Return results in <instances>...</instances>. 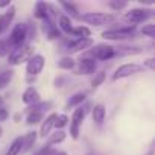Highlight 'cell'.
<instances>
[{
	"label": "cell",
	"mask_w": 155,
	"mask_h": 155,
	"mask_svg": "<svg viewBox=\"0 0 155 155\" xmlns=\"http://www.w3.org/2000/svg\"><path fill=\"white\" fill-rule=\"evenodd\" d=\"M134 32H135V25H131V26H123V28H119V29L104 31V32H102V38H105V40H113V41H119V40L131 38Z\"/></svg>",
	"instance_id": "3957f363"
},
{
	"label": "cell",
	"mask_w": 155,
	"mask_h": 155,
	"mask_svg": "<svg viewBox=\"0 0 155 155\" xmlns=\"http://www.w3.org/2000/svg\"><path fill=\"white\" fill-rule=\"evenodd\" d=\"M21 147H23V138H21V137H17V138L11 143V146H9V149L6 150L5 155H18V153L21 152Z\"/></svg>",
	"instance_id": "ffe728a7"
},
{
	"label": "cell",
	"mask_w": 155,
	"mask_h": 155,
	"mask_svg": "<svg viewBox=\"0 0 155 155\" xmlns=\"http://www.w3.org/2000/svg\"><path fill=\"white\" fill-rule=\"evenodd\" d=\"M147 155H153V152H152V150H150V152H149V153H147Z\"/></svg>",
	"instance_id": "ee69618b"
},
{
	"label": "cell",
	"mask_w": 155,
	"mask_h": 155,
	"mask_svg": "<svg viewBox=\"0 0 155 155\" xmlns=\"http://www.w3.org/2000/svg\"><path fill=\"white\" fill-rule=\"evenodd\" d=\"M40 122H43V114H40V113H29L26 117L28 125H37Z\"/></svg>",
	"instance_id": "83f0119b"
},
{
	"label": "cell",
	"mask_w": 155,
	"mask_h": 155,
	"mask_svg": "<svg viewBox=\"0 0 155 155\" xmlns=\"http://www.w3.org/2000/svg\"><path fill=\"white\" fill-rule=\"evenodd\" d=\"M64 140H65V132L64 131H56L53 134H49L47 144H58V143H62Z\"/></svg>",
	"instance_id": "cb8c5ba5"
},
{
	"label": "cell",
	"mask_w": 155,
	"mask_h": 155,
	"mask_svg": "<svg viewBox=\"0 0 155 155\" xmlns=\"http://www.w3.org/2000/svg\"><path fill=\"white\" fill-rule=\"evenodd\" d=\"M88 55L93 56V59L108 61L114 56V47L110 46V44H97L91 50H88Z\"/></svg>",
	"instance_id": "277c9868"
},
{
	"label": "cell",
	"mask_w": 155,
	"mask_h": 155,
	"mask_svg": "<svg viewBox=\"0 0 155 155\" xmlns=\"http://www.w3.org/2000/svg\"><path fill=\"white\" fill-rule=\"evenodd\" d=\"M14 78V71L12 70H5L0 73V90L5 88L6 85H9V82L12 81Z\"/></svg>",
	"instance_id": "7402d4cb"
},
{
	"label": "cell",
	"mask_w": 155,
	"mask_h": 155,
	"mask_svg": "<svg viewBox=\"0 0 155 155\" xmlns=\"http://www.w3.org/2000/svg\"><path fill=\"white\" fill-rule=\"evenodd\" d=\"M3 104H5V101H3L2 96H0V108H3Z\"/></svg>",
	"instance_id": "ab89813d"
},
{
	"label": "cell",
	"mask_w": 155,
	"mask_h": 155,
	"mask_svg": "<svg viewBox=\"0 0 155 155\" xmlns=\"http://www.w3.org/2000/svg\"><path fill=\"white\" fill-rule=\"evenodd\" d=\"M3 135V128H2V125H0V137Z\"/></svg>",
	"instance_id": "b9f144b4"
},
{
	"label": "cell",
	"mask_w": 155,
	"mask_h": 155,
	"mask_svg": "<svg viewBox=\"0 0 155 155\" xmlns=\"http://www.w3.org/2000/svg\"><path fill=\"white\" fill-rule=\"evenodd\" d=\"M78 18L84 23L93 25V26H104V25H111L116 21V15L104 14V12H88V14L78 15Z\"/></svg>",
	"instance_id": "6da1fadb"
},
{
	"label": "cell",
	"mask_w": 155,
	"mask_h": 155,
	"mask_svg": "<svg viewBox=\"0 0 155 155\" xmlns=\"http://www.w3.org/2000/svg\"><path fill=\"white\" fill-rule=\"evenodd\" d=\"M20 117H21V114H20V113H17V114L14 116V120H15V122H18V120H20Z\"/></svg>",
	"instance_id": "f35d334b"
},
{
	"label": "cell",
	"mask_w": 155,
	"mask_h": 155,
	"mask_svg": "<svg viewBox=\"0 0 155 155\" xmlns=\"http://www.w3.org/2000/svg\"><path fill=\"white\" fill-rule=\"evenodd\" d=\"M55 119H56V114H50V116L46 117V120H43L41 129H40V137L41 138H46L50 134V131L53 128V123H55Z\"/></svg>",
	"instance_id": "5bb4252c"
},
{
	"label": "cell",
	"mask_w": 155,
	"mask_h": 155,
	"mask_svg": "<svg viewBox=\"0 0 155 155\" xmlns=\"http://www.w3.org/2000/svg\"><path fill=\"white\" fill-rule=\"evenodd\" d=\"M84 117H85L84 108H76L74 110L71 120H70V135H71L73 140H78V137H79V128L84 122Z\"/></svg>",
	"instance_id": "52a82bcc"
},
{
	"label": "cell",
	"mask_w": 155,
	"mask_h": 155,
	"mask_svg": "<svg viewBox=\"0 0 155 155\" xmlns=\"http://www.w3.org/2000/svg\"><path fill=\"white\" fill-rule=\"evenodd\" d=\"M26 37H28V26L25 23H18V25H15V28L11 32L9 44L14 46V47H21Z\"/></svg>",
	"instance_id": "8992f818"
},
{
	"label": "cell",
	"mask_w": 155,
	"mask_h": 155,
	"mask_svg": "<svg viewBox=\"0 0 155 155\" xmlns=\"http://www.w3.org/2000/svg\"><path fill=\"white\" fill-rule=\"evenodd\" d=\"M11 0H0V8H9Z\"/></svg>",
	"instance_id": "74e56055"
},
{
	"label": "cell",
	"mask_w": 155,
	"mask_h": 155,
	"mask_svg": "<svg viewBox=\"0 0 155 155\" xmlns=\"http://www.w3.org/2000/svg\"><path fill=\"white\" fill-rule=\"evenodd\" d=\"M53 155H67V153H65V152H55Z\"/></svg>",
	"instance_id": "60d3db41"
},
{
	"label": "cell",
	"mask_w": 155,
	"mask_h": 155,
	"mask_svg": "<svg viewBox=\"0 0 155 155\" xmlns=\"http://www.w3.org/2000/svg\"><path fill=\"white\" fill-rule=\"evenodd\" d=\"M67 123H68V117H67L65 114H59V116H56L53 126H55V128H58V131H61V129H62V128H64Z\"/></svg>",
	"instance_id": "f1b7e54d"
},
{
	"label": "cell",
	"mask_w": 155,
	"mask_h": 155,
	"mask_svg": "<svg viewBox=\"0 0 155 155\" xmlns=\"http://www.w3.org/2000/svg\"><path fill=\"white\" fill-rule=\"evenodd\" d=\"M58 67L61 70H71L74 67V61L70 58V56H64L62 59L58 61Z\"/></svg>",
	"instance_id": "4316f807"
},
{
	"label": "cell",
	"mask_w": 155,
	"mask_h": 155,
	"mask_svg": "<svg viewBox=\"0 0 155 155\" xmlns=\"http://www.w3.org/2000/svg\"><path fill=\"white\" fill-rule=\"evenodd\" d=\"M126 2H117V0H111V2H108V6L110 8H113L114 11H120V9H123V8H126Z\"/></svg>",
	"instance_id": "836d02e7"
},
{
	"label": "cell",
	"mask_w": 155,
	"mask_h": 155,
	"mask_svg": "<svg viewBox=\"0 0 155 155\" xmlns=\"http://www.w3.org/2000/svg\"><path fill=\"white\" fill-rule=\"evenodd\" d=\"M93 46V40L91 38H78L74 41H70L67 44V50L74 53V52H81V50H87Z\"/></svg>",
	"instance_id": "30bf717a"
},
{
	"label": "cell",
	"mask_w": 155,
	"mask_h": 155,
	"mask_svg": "<svg viewBox=\"0 0 155 155\" xmlns=\"http://www.w3.org/2000/svg\"><path fill=\"white\" fill-rule=\"evenodd\" d=\"M71 34L76 35V37H79V38H90L91 31H90V28H87V26H78V28H73Z\"/></svg>",
	"instance_id": "d4e9b609"
},
{
	"label": "cell",
	"mask_w": 155,
	"mask_h": 155,
	"mask_svg": "<svg viewBox=\"0 0 155 155\" xmlns=\"http://www.w3.org/2000/svg\"><path fill=\"white\" fill-rule=\"evenodd\" d=\"M84 101H85V94H84V93H76V94H73V96L67 101V104H65V110L74 108V107L79 105V104H82Z\"/></svg>",
	"instance_id": "d6986e66"
},
{
	"label": "cell",
	"mask_w": 155,
	"mask_h": 155,
	"mask_svg": "<svg viewBox=\"0 0 155 155\" xmlns=\"http://www.w3.org/2000/svg\"><path fill=\"white\" fill-rule=\"evenodd\" d=\"M58 26H59V29H61L64 34H71V31H73L71 20H70V17H67V15H61V17H59Z\"/></svg>",
	"instance_id": "44dd1931"
},
{
	"label": "cell",
	"mask_w": 155,
	"mask_h": 155,
	"mask_svg": "<svg viewBox=\"0 0 155 155\" xmlns=\"http://www.w3.org/2000/svg\"><path fill=\"white\" fill-rule=\"evenodd\" d=\"M8 56H9L8 58L9 64L18 65V64L25 62V61H29L34 56V49L31 46H26V47H23V46L21 47H12Z\"/></svg>",
	"instance_id": "7a4b0ae2"
},
{
	"label": "cell",
	"mask_w": 155,
	"mask_h": 155,
	"mask_svg": "<svg viewBox=\"0 0 155 155\" xmlns=\"http://www.w3.org/2000/svg\"><path fill=\"white\" fill-rule=\"evenodd\" d=\"M141 34L146 35V37H150L153 38L155 37V25H146L141 28Z\"/></svg>",
	"instance_id": "d6a6232c"
},
{
	"label": "cell",
	"mask_w": 155,
	"mask_h": 155,
	"mask_svg": "<svg viewBox=\"0 0 155 155\" xmlns=\"http://www.w3.org/2000/svg\"><path fill=\"white\" fill-rule=\"evenodd\" d=\"M49 15V5L46 2H37L35 5V17L40 20H47Z\"/></svg>",
	"instance_id": "ac0fdd59"
},
{
	"label": "cell",
	"mask_w": 155,
	"mask_h": 155,
	"mask_svg": "<svg viewBox=\"0 0 155 155\" xmlns=\"http://www.w3.org/2000/svg\"><path fill=\"white\" fill-rule=\"evenodd\" d=\"M143 65L147 67L149 70H155V58H147V59L143 62ZM143 65H141V67H143Z\"/></svg>",
	"instance_id": "e575fe53"
},
{
	"label": "cell",
	"mask_w": 155,
	"mask_h": 155,
	"mask_svg": "<svg viewBox=\"0 0 155 155\" xmlns=\"http://www.w3.org/2000/svg\"><path fill=\"white\" fill-rule=\"evenodd\" d=\"M49 150H50V146H46V144H44V146H43L40 150H37L34 155H47V153H49Z\"/></svg>",
	"instance_id": "8d00e7d4"
},
{
	"label": "cell",
	"mask_w": 155,
	"mask_h": 155,
	"mask_svg": "<svg viewBox=\"0 0 155 155\" xmlns=\"http://www.w3.org/2000/svg\"><path fill=\"white\" fill-rule=\"evenodd\" d=\"M149 17H150V11L143 9V8H134L125 14V18L131 23H141V21L147 20Z\"/></svg>",
	"instance_id": "9c48e42d"
},
{
	"label": "cell",
	"mask_w": 155,
	"mask_h": 155,
	"mask_svg": "<svg viewBox=\"0 0 155 155\" xmlns=\"http://www.w3.org/2000/svg\"><path fill=\"white\" fill-rule=\"evenodd\" d=\"M141 49L140 47H114V56L116 55H135L140 53Z\"/></svg>",
	"instance_id": "603a6c76"
},
{
	"label": "cell",
	"mask_w": 155,
	"mask_h": 155,
	"mask_svg": "<svg viewBox=\"0 0 155 155\" xmlns=\"http://www.w3.org/2000/svg\"><path fill=\"white\" fill-rule=\"evenodd\" d=\"M96 70V61L93 58H81L79 59V70L78 74H93Z\"/></svg>",
	"instance_id": "8fae6325"
},
{
	"label": "cell",
	"mask_w": 155,
	"mask_h": 155,
	"mask_svg": "<svg viewBox=\"0 0 155 155\" xmlns=\"http://www.w3.org/2000/svg\"><path fill=\"white\" fill-rule=\"evenodd\" d=\"M91 116H93V120H94L96 125H102L104 120H105V116H107V110H105V107H104L102 104L94 105L93 110H91Z\"/></svg>",
	"instance_id": "9a60e30c"
},
{
	"label": "cell",
	"mask_w": 155,
	"mask_h": 155,
	"mask_svg": "<svg viewBox=\"0 0 155 155\" xmlns=\"http://www.w3.org/2000/svg\"><path fill=\"white\" fill-rule=\"evenodd\" d=\"M104 81H105V71H99V73L94 74V78L91 79V87L96 88V87H99Z\"/></svg>",
	"instance_id": "f546056e"
},
{
	"label": "cell",
	"mask_w": 155,
	"mask_h": 155,
	"mask_svg": "<svg viewBox=\"0 0 155 155\" xmlns=\"http://www.w3.org/2000/svg\"><path fill=\"white\" fill-rule=\"evenodd\" d=\"M44 31H46V35H47L49 40H55V38H59V37H61L59 29H58L56 26H53L52 21H49V26H47V29H44Z\"/></svg>",
	"instance_id": "484cf974"
},
{
	"label": "cell",
	"mask_w": 155,
	"mask_h": 155,
	"mask_svg": "<svg viewBox=\"0 0 155 155\" xmlns=\"http://www.w3.org/2000/svg\"><path fill=\"white\" fill-rule=\"evenodd\" d=\"M9 117V113H8V110L3 107V108H0V122H5L6 119Z\"/></svg>",
	"instance_id": "d590c367"
},
{
	"label": "cell",
	"mask_w": 155,
	"mask_h": 155,
	"mask_svg": "<svg viewBox=\"0 0 155 155\" xmlns=\"http://www.w3.org/2000/svg\"><path fill=\"white\" fill-rule=\"evenodd\" d=\"M43 67H44V56L43 55H34L26 64V71L31 78L32 76L35 78L41 73Z\"/></svg>",
	"instance_id": "ba28073f"
},
{
	"label": "cell",
	"mask_w": 155,
	"mask_h": 155,
	"mask_svg": "<svg viewBox=\"0 0 155 155\" xmlns=\"http://www.w3.org/2000/svg\"><path fill=\"white\" fill-rule=\"evenodd\" d=\"M37 138H38V132H35V131H31V132H28V134L23 137V147H21V150H23V152L29 150V149H31V147L35 144Z\"/></svg>",
	"instance_id": "e0dca14e"
},
{
	"label": "cell",
	"mask_w": 155,
	"mask_h": 155,
	"mask_svg": "<svg viewBox=\"0 0 155 155\" xmlns=\"http://www.w3.org/2000/svg\"><path fill=\"white\" fill-rule=\"evenodd\" d=\"M52 107H53V102L52 101H46V102H41L40 101V102L31 105L28 110H29V113H40V114H43V111H49Z\"/></svg>",
	"instance_id": "2e32d148"
},
{
	"label": "cell",
	"mask_w": 155,
	"mask_h": 155,
	"mask_svg": "<svg viewBox=\"0 0 155 155\" xmlns=\"http://www.w3.org/2000/svg\"><path fill=\"white\" fill-rule=\"evenodd\" d=\"M11 44H9V41H6V40H0V56H6V55H9V52H11Z\"/></svg>",
	"instance_id": "4dcf8cb0"
},
{
	"label": "cell",
	"mask_w": 155,
	"mask_h": 155,
	"mask_svg": "<svg viewBox=\"0 0 155 155\" xmlns=\"http://www.w3.org/2000/svg\"><path fill=\"white\" fill-rule=\"evenodd\" d=\"M21 101H23L26 105L31 107V105L40 102V93H38L34 87H29V88L25 90V93H23V96H21Z\"/></svg>",
	"instance_id": "4fadbf2b"
},
{
	"label": "cell",
	"mask_w": 155,
	"mask_h": 155,
	"mask_svg": "<svg viewBox=\"0 0 155 155\" xmlns=\"http://www.w3.org/2000/svg\"><path fill=\"white\" fill-rule=\"evenodd\" d=\"M14 17H15V8L14 6H9V11H6L5 14L0 15V35L9 28V25L12 23Z\"/></svg>",
	"instance_id": "7c38bea8"
},
{
	"label": "cell",
	"mask_w": 155,
	"mask_h": 155,
	"mask_svg": "<svg viewBox=\"0 0 155 155\" xmlns=\"http://www.w3.org/2000/svg\"><path fill=\"white\" fill-rule=\"evenodd\" d=\"M143 70V67L140 64H135V62H129V64H123L120 65L114 74H113V81H119V79H123V78H128V76H132L135 73H140Z\"/></svg>",
	"instance_id": "5b68a950"
},
{
	"label": "cell",
	"mask_w": 155,
	"mask_h": 155,
	"mask_svg": "<svg viewBox=\"0 0 155 155\" xmlns=\"http://www.w3.org/2000/svg\"><path fill=\"white\" fill-rule=\"evenodd\" d=\"M61 6L65 9V12H68L71 17H78V9L73 3H68V2H61Z\"/></svg>",
	"instance_id": "1f68e13d"
},
{
	"label": "cell",
	"mask_w": 155,
	"mask_h": 155,
	"mask_svg": "<svg viewBox=\"0 0 155 155\" xmlns=\"http://www.w3.org/2000/svg\"><path fill=\"white\" fill-rule=\"evenodd\" d=\"M53 153H55V150H49V153H47V155H53Z\"/></svg>",
	"instance_id": "7bdbcfd3"
}]
</instances>
